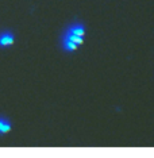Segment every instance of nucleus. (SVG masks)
<instances>
[{
	"label": "nucleus",
	"mask_w": 154,
	"mask_h": 158,
	"mask_svg": "<svg viewBox=\"0 0 154 158\" xmlns=\"http://www.w3.org/2000/svg\"><path fill=\"white\" fill-rule=\"evenodd\" d=\"M11 130V123L6 118H0V134H6Z\"/></svg>",
	"instance_id": "obj_5"
},
{
	"label": "nucleus",
	"mask_w": 154,
	"mask_h": 158,
	"mask_svg": "<svg viewBox=\"0 0 154 158\" xmlns=\"http://www.w3.org/2000/svg\"><path fill=\"white\" fill-rule=\"evenodd\" d=\"M77 46H78V45H76L74 42L69 41V39H64V38H62V48H64V50H65V52H69V53L74 52V50L77 49Z\"/></svg>",
	"instance_id": "obj_4"
},
{
	"label": "nucleus",
	"mask_w": 154,
	"mask_h": 158,
	"mask_svg": "<svg viewBox=\"0 0 154 158\" xmlns=\"http://www.w3.org/2000/svg\"><path fill=\"white\" fill-rule=\"evenodd\" d=\"M64 39H69V41L72 42H74L76 45H81L83 44V37H78V35H74V34H72L69 33V31H65V34H64Z\"/></svg>",
	"instance_id": "obj_3"
},
{
	"label": "nucleus",
	"mask_w": 154,
	"mask_h": 158,
	"mask_svg": "<svg viewBox=\"0 0 154 158\" xmlns=\"http://www.w3.org/2000/svg\"><path fill=\"white\" fill-rule=\"evenodd\" d=\"M14 44V34L10 31H4L0 34V46H10Z\"/></svg>",
	"instance_id": "obj_1"
},
{
	"label": "nucleus",
	"mask_w": 154,
	"mask_h": 158,
	"mask_svg": "<svg viewBox=\"0 0 154 158\" xmlns=\"http://www.w3.org/2000/svg\"><path fill=\"white\" fill-rule=\"evenodd\" d=\"M66 31H69V33L74 34V35H78V37H84L85 27L81 23H74V24H72V26H69V28H68Z\"/></svg>",
	"instance_id": "obj_2"
}]
</instances>
